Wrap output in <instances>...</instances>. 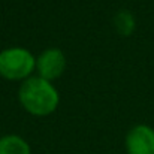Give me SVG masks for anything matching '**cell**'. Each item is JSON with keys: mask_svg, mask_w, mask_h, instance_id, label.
I'll use <instances>...</instances> for the list:
<instances>
[{"mask_svg": "<svg viewBox=\"0 0 154 154\" xmlns=\"http://www.w3.org/2000/svg\"><path fill=\"white\" fill-rule=\"evenodd\" d=\"M20 102L23 108L36 117H45L52 114L60 102L58 91L51 81L38 76L27 78L18 91Z\"/></svg>", "mask_w": 154, "mask_h": 154, "instance_id": "6da1fadb", "label": "cell"}, {"mask_svg": "<svg viewBox=\"0 0 154 154\" xmlns=\"http://www.w3.org/2000/svg\"><path fill=\"white\" fill-rule=\"evenodd\" d=\"M35 69L36 58L26 48L12 47L0 52V76L9 81H26Z\"/></svg>", "mask_w": 154, "mask_h": 154, "instance_id": "7a4b0ae2", "label": "cell"}, {"mask_svg": "<svg viewBox=\"0 0 154 154\" xmlns=\"http://www.w3.org/2000/svg\"><path fill=\"white\" fill-rule=\"evenodd\" d=\"M66 67V57L58 48H48L36 58V70L41 78L52 81L58 78Z\"/></svg>", "mask_w": 154, "mask_h": 154, "instance_id": "3957f363", "label": "cell"}, {"mask_svg": "<svg viewBox=\"0 0 154 154\" xmlns=\"http://www.w3.org/2000/svg\"><path fill=\"white\" fill-rule=\"evenodd\" d=\"M127 154H154V129L138 124L126 136Z\"/></svg>", "mask_w": 154, "mask_h": 154, "instance_id": "277c9868", "label": "cell"}, {"mask_svg": "<svg viewBox=\"0 0 154 154\" xmlns=\"http://www.w3.org/2000/svg\"><path fill=\"white\" fill-rule=\"evenodd\" d=\"M0 154H32L29 144L18 135L0 138Z\"/></svg>", "mask_w": 154, "mask_h": 154, "instance_id": "5b68a950", "label": "cell"}, {"mask_svg": "<svg viewBox=\"0 0 154 154\" xmlns=\"http://www.w3.org/2000/svg\"><path fill=\"white\" fill-rule=\"evenodd\" d=\"M135 24L136 23H135L133 14L130 11H126V9L118 11L117 15H115V18H114V26H115L117 32L120 35H123V36L132 35L133 30H135Z\"/></svg>", "mask_w": 154, "mask_h": 154, "instance_id": "8992f818", "label": "cell"}]
</instances>
